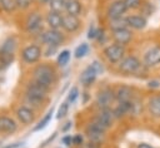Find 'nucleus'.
I'll return each mask as SVG.
<instances>
[{
  "label": "nucleus",
  "mask_w": 160,
  "mask_h": 148,
  "mask_svg": "<svg viewBox=\"0 0 160 148\" xmlns=\"http://www.w3.org/2000/svg\"><path fill=\"white\" fill-rule=\"evenodd\" d=\"M34 0H15V4H16V9L18 10H29L32 5Z\"/></svg>",
  "instance_id": "nucleus-32"
},
{
  "label": "nucleus",
  "mask_w": 160,
  "mask_h": 148,
  "mask_svg": "<svg viewBox=\"0 0 160 148\" xmlns=\"http://www.w3.org/2000/svg\"><path fill=\"white\" fill-rule=\"evenodd\" d=\"M88 53H89V44L81 43L79 46H76V49L74 51V55H75V58L80 59V58H84Z\"/></svg>",
  "instance_id": "nucleus-30"
},
{
  "label": "nucleus",
  "mask_w": 160,
  "mask_h": 148,
  "mask_svg": "<svg viewBox=\"0 0 160 148\" xmlns=\"http://www.w3.org/2000/svg\"><path fill=\"white\" fill-rule=\"evenodd\" d=\"M50 89L45 88L44 85L36 83L35 80H31L26 84V88H25V94L28 95H32V97H38V98H41V99H48V93H49Z\"/></svg>",
  "instance_id": "nucleus-13"
},
{
  "label": "nucleus",
  "mask_w": 160,
  "mask_h": 148,
  "mask_svg": "<svg viewBox=\"0 0 160 148\" xmlns=\"http://www.w3.org/2000/svg\"><path fill=\"white\" fill-rule=\"evenodd\" d=\"M62 18H64V14L49 10L48 14L45 15V23L49 29L60 30L62 28Z\"/></svg>",
  "instance_id": "nucleus-16"
},
{
  "label": "nucleus",
  "mask_w": 160,
  "mask_h": 148,
  "mask_svg": "<svg viewBox=\"0 0 160 148\" xmlns=\"http://www.w3.org/2000/svg\"><path fill=\"white\" fill-rule=\"evenodd\" d=\"M140 68H141V61L135 55L125 56L119 63V70L124 74H135L140 70Z\"/></svg>",
  "instance_id": "nucleus-9"
},
{
  "label": "nucleus",
  "mask_w": 160,
  "mask_h": 148,
  "mask_svg": "<svg viewBox=\"0 0 160 148\" xmlns=\"http://www.w3.org/2000/svg\"><path fill=\"white\" fill-rule=\"evenodd\" d=\"M138 148H154V147L148 143H140V144H138Z\"/></svg>",
  "instance_id": "nucleus-44"
},
{
  "label": "nucleus",
  "mask_w": 160,
  "mask_h": 148,
  "mask_svg": "<svg viewBox=\"0 0 160 148\" xmlns=\"http://www.w3.org/2000/svg\"><path fill=\"white\" fill-rule=\"evenodd\" d=\"M114 119H115V117H114L112 109L108 108V109H99V112L96 113V115L94 118V122H96L98 124H100L102 128H105L108 130L109 128H111Z\"/></svg>",
  "instance_id": "nucleus-12"
},
{
  "label": "nucleus",
  "mask_w": 160,
  "mask_h": 148,
  "mask_svg": "<svg viewBox=\"0 0 160 148\" xmlns=\"http://www.w3.org/2000/svg\"><path fill=\"white\" fill-rule=\"evenodd\" d=\"M70 58H71V53H70L69 50H66V49H65V50H61V51L58 54L56 63H58L59 66H65V65L69 63Z\"/></svg>",
  "instance_id": "nucleus-29"
},
{
  "label": "nucleus",
  "mask_w": 160,
  "mask_h": 148,
  "mask_svg": "<svg viewBox=\"0 0 160 148\" xmlns=\"http://www.w3.org/2000/svg\"><path fill=\"white\" fill-rule=\"evenodd\" d=\"M72 144L76 145V147H82L84 145V137H82V134L78 133V134L72 135Z\"/></svg>",
  "instance_id": "nucleus-36"
},
{
  "label": "nucleus",
  "mask_w": 160,
  "mask_h": 148,
  "mask_svg": "<svg viewBox=\"0 0 160 148\" xmlns=\"http://www.w3.org/2000/svg\"><path fill=\"white\" fill-rule=\"evenodd\" d=\"M101 145L99 144H95V143H91V142H88L86 144H84L82 147H79V148H100Z\"/></svg>",
  "instance_id": "nucleus-42"
},
{
  "label": "nucleus",
  "mask_w": 160,
  "mask_h": 148,
  "mask_svg": "<svg viewBox=\"0 0 160 148\" xmlns=\"http://www.w3.org/2000/svg\"><path fill=\"white\" fill-rule=\"evenodd\" d=\"M128 10H134V9H138L140 8L142 4H141V0H124Z\"/></svg>",
  "instance_id": "nucleus-35"
},
{
  "label": "nucleus",
  "mask_w": 160,
  "mask_h": 148,
  "mask_svg": "<svg viewBox=\"0 0 160 148\" xmlns=\"http://www.w3.org/2000/svg\"><path fill=\"white\" fill-rule=\"evenodd\" d=\"M62 144H65L66 147H70L72 144V135L71 134H68V135H64L62 137Z\"/></svg>",
  "instance_id": "nucleus-40"
},
{
  "label": "nucleus",
  "mask_w": 160,
  "mask_h": 148,
  "mask_svg": "<svg viewBox=\"0 0 160 148\" xmlns=\"http://www.w3.org/2000/svg\"><path fill=\"white\" fill-rule=\"evenodd\" d=\"M36 1H38V3L40 4V5H48L50 0H36Z\"/></svg>",
  "instance_id": "nucleus-45"
},
{
  "label": "nucleus",
  "mask_w": 160,
  "mask_h": 148,
  "mask_svg": "<svg viewBox=\"0 0 160 148\" xmlns=\"http://www.w3.org/2000/svg\"><path fill=\"white\" fill-rule=\"evenodd\" d=\"M128 11V8L124 3V0H115L112 1L108 9H106V16L109 20L111 19H119V18H124L125 13Z\"/></svg>",
  "instance_id": "nucleus-11"
},
{
  "label": "nucleus",
  "mask_w": 160,
  "mask_h": 148,
  "mask_svg": "<svg viewBox=\"0 0 160 148\" xmlns=\"http://www.w3.org/2000/svg\"><path fill=\"white\" fill-rule=\"evenodd\" d=\"M98 34H99V29H98L96 26L91 25V26L89 28V31H88V38L91 39V40H94V39H96Z\"/></svg>",
  "instance_id": "nucleus-37"
},
{
  "label": "nucleus",
  "mask_w": 160,
  "mask_h": 148,
  "mask_svg": "<svg viewBox=\"0 0 160 148\" xmlns=\"http://www.w3.org/2000/svg\"><path fill=\"white\" fill-rule=\"evenodd\" d=\"M79 97V89L78 87H72L70 90H69V94H68V103H74Z\"/></svg>",
  "instance_id": "nucleus-34"
},
{
  "label": "nucleus",
  "mask_w": 160,
  "mask_h": 148,
  "mask_svg": "<svg viewBox=\"0 0 160 148\" xmlns=\"http://www.w3.org/2000/svg\"><path fill=\"white\" fill-rule=\"evenodd\" d=\"M68 112H69V103H68V102L61 103V104L59 105V108H58V112H56V119H62V118H65L66 114H68Z\"/></svg>",
  "instance_id": "nucleus-31"
},
{
  "label": "nucleus",
  "mask_w": 160,
  "mask_h": 148,
  "mask_svg": "<svg viewBox=\"0 0 160 148\" xmlns=\"http://www.w3.org/2000/svg\"><path fill=\"white\" fill-rule=\"evenodd\" d=\"M126 21H128V26L135 30H141L148 24V20L144 15H129L126 16Z\"/></svg>",
  "instance_id": "nucleus-20"
},
{
  "label": "nucleus",
  "mask_w": 160,
  "mask_h": 148,
  "mask_svg": "<svg viewBox=\"0 0 160 148\" xmlns=\"http://www.w3.org/2000/svg\"><path fill=\"white\" fill-rule=\"evenodd\" d=\"M18 49V39L11 35L8 36L0 45V69H6L14 61L15 51Z\"/></svg>",
  "instance_id": "nucleus-2"
},
{
  "label": "nucleus",
  "mask_w": 160,
  "mask_h": 148,
  "mask_svg": "<svg viewBox=\"0 0 160 148\" xmlns=\"http://www.w3.org/2000/svg\"><path fill=\"white\" fill-rule=\"evenodd\" d=\"M131 100H132V99H131ZM131 100H130V102H131ZM130 102H126V103H118L116 107H114L112 113H114L115 119H119V118H122V117L130 114Z\"/></svg>",
  "instance_id": "nucleus-23"
},
{
  "label": "nucleus",
  "mask_w": 160,
  "mask_h": 148,
  "mask_svg": "<svg viewBox=\"0 0 160 148\" xmlns=\"http://www.w3.org/2000/svg\"><path fill=\"white\" fill-rule=\"evenodd\" d=\"M55 138H56V133H52V135H50V137H49L46 140H44V142L40 144V148H44V147H46V145H48L49 143H51V142H52Z\"/></svg>",
  "instance_id": "nucleus-41"
},
{
  "label": "nucleus",
  "mask_w": 160,
  "mask_h": 148,
  "mask_svg": "<svg viewBox=\"0 0 160 148\" xmlns=\"http://www.w3.org/2000/svg\"><path fill=\"white\" fill-rule=\"evenodd\" d=\"M44 20L42 15L39 11H30L24 21V29L30 35H39L44 30Z\"/></svg>",
  "instance_id": "nucleus-3"
},
{
  "label": "nucleus",
  "mask_w": 160,
  "mask_h": 148,
  "mask_svg": "<svg viewBox=\"0 0 160 148\" xmlns=\"http://www.w3.org/2000/svg\"><path fill=\"white\" fill-rule=\"evenodd\" d=\"M148 108L149 112L152 117L155 118H160V95H154L149 99L148 103Z\"/></svg>",
  "instance_id": "nucleus-24"
},
{
  "label": "nucleus",
  "mask_w": 160,
  "mask_h": 148,
  "mask_svg": "<svg viewBox=\"0 0 160 148\" xmlns=\"http://www.w3.org/2000/svg\"><path fill=\"white\" fill-rule=\"evenodd\" d=\"M144 64L146 66H155L160 64V45H155L145 53Z\"/></svg>",
  "instance_id": "nucleus-17"
},
{
  "label": "nucleus",
  "mask_w": 160,
  "mask_h": 148,
  "mask_svg": "<svg viewBox=\"0 0 160 148\" xmlns=\"http://www.w3.org/2000/svg\"><path fill=\"white\" fill-rule=\"evenodd\" d=\"M58 49L59 46H55V45H42V56L45 58L52 56L58 51Z\"/></svg>",
  "instance_id": "nucleus-33"
},
{
  "label": "nucleus",
  "mask_w": 160,
  "mask_h": 148,
  "mask_svg": "<svg viewBox=\"0 0 160 148\" xmlns=\"http://www.w3.org/2000/svg\"><path fill=\"white\" fill-rule=\"evenodd\" d=\"M81 25V21L79 19V16H75V15H70V14H64V18H62V30L66 31V33H75L79 30Z\"/></svg>",
  "instance_id": "nucleus-15"
},
{
  "label": "nucleus",
  "mask_w": 160,
  "mask_h": 148,
  "mask_svg": "<svg viewBox=\"0 0 160 148\" xmlns=\"http://www.w3.org/2000/svg\"><path fill=\"white\" fill-rule=\"evenodd\" d=\"M71 127H72V123L69 120V122H66V123H65V125L62 127V129H61V130H62V132H68V130H69Z\"/></svg>",
  "instance_id": "nucleus-43"
},
{
  "label": "nucleus",
  "mask_w": 160,
  "mask_h": 148,
  "mask_svg": "<svg viewBox=\"0 0 160 148\" xmlns=\"http://www.w3.org/2000/svg\"><path fill=\"white\" fill-rule=\"evenodd\" d=\"M52 114H54V108H51L45 115H44V118L32 128V132H39V130H41V129H44L46 125H48V123L51 120V117H52Z\"/></svg>",
  "instance_id": "nucleus-26"
},
{
  "label": "nucleus",
  "mask_w": 160,
  "mask_h": 148,
  "mask_svg": "<svg viewBox=\"0 0 160 148\" xmlns=\"http://www.w3.org/2000/svg\"><path fill=\"white\" fill-rule=\"evenodd\" d=\"M1 148H25V142H15V143H10L6 144Z\"/></svg>",
  "instance_id": "nucleus-39"
},
{
  "label": "nucleus",
  "mask_w": 160,
  "mask_h": 148,
  "mask_svg": "<svg viewBox=\"0 0 160 148\" xmlns=\"http://www.w3.org/2000/svg\"><path fill=\"white\" fill-rule=\"evenodd\" d=\"M109 28L111 29V31L119 30V29H124V28H129L128 26L126 18H119V19H111V20H109Z\"/></svg>",
  "instance_id": "nucleus-25"
},
{
  "label": "nucleus",
  "mask_w": 160,
  "mask_h": 148,
  "mask_svg": "<svg viewBox=\"0 0 160 148\" xmlns=\"http://www.w3.org/2000/svg\"><path fill=\"white\" fill-rule=\"evenodd\" d=\"M114 92H115V98L118 103H126L134 99L132 89L128 85H119Z\"/></svg>",
  "instance_id": "nucleus-19"
},
{
  "label": "nucleus",
  "mask_w": 160,
  "mask_h": 148,
  "mask_svg": "<svg viewBox=\"0 0 160 148\" xmlns=\"http://www.w3.org/2000/svg\"><path fill=\"white\" fill-rule=\"evenodd\" d=\"M48 5H49L51 11H56V13H61L62 14L65 11L66 0H50Z\"/></svg>",
  "instance_id": "nucleus-27"
},
{
  "label": "nucleus",
  "mask_w": 160,
  "mask_h": 148,
  "mask_svg": "<svg viewBox=\"0 0 160 148\" xmlns=\"http://www.w3.org/2000/svg\"><path fill=\"white\" fill-rule=\"evenodd\" d=\"M41 56H42V48L36 43H32V44L24 46L21 49V54H20L22 63L26 65L36 64L41 59Z\"/></svg>",
  "instance_id": "nucleus-5"
},
{
  "label": "nucleus",
  "mask_w": 160,
  "mask_h": 148,
  "mask_svg": "<svg viewBox=\"0 0 160 148\" xmlns=\"http://www.w3.org/2000/svg\"><path fill=\"white\" fill-rule=\"evenodd\" d=\"M102 53L104 56L108 59V61H110L111 64H119L125 58V46L118 43H112L106 45Z\"/></svg>",
  "instance_id": "nucleus-7"
},
{
  "label": "nucleus",
  "mask_w": 160,
  "mask_h": 148,
  "mask_svg": "<svg viewBox=\"0 0 160 148\" xmlns=\"http://www.w3.org/2000/svg\"><path fill=\"white\" fill-rule=\"evenodd\" d=\"M56 79H58L56 70L49 63L38 64L32 69V80L44 85L48 89H51V87L56 83Z\"/></svg>",
  "instance_id": "nucleus-1"
},
{
  "label": "nucleus",
  "mask_w": 160,
  "mask_h": 148,
  "mask_svg": "<svg viewBox=\"0 0 160 148\" xmlns=\"http://www.w3.org/2000/svg\"><path fill=\"white\" fill-rule=\"evenodd\" d=\"M0 10L8 14L14 13L15 10H18L15 0H0Z\"/></svg>",
  "instance_id": "nucleus-28"
},
{
  "label": "nucleus",
  "mask_w": 160,
  "mask_h": 148,
  "mask_svg": "<svg viewBox=\"0 0 160 148\" xmlns=\"http://www.w3.org/2000/svg\"><path fill=\"white\" fill-rule=\"evenodd\" d=\"M98 77V73L94 70V68L91 65H89L80 75V82L84 87H90L91 84H94L95 79Z\"/></svg>",
  "instance_id": "nucleus-21"
},
{
  "label": "nucleus",
  "mask_w": 160,
  "mask_h": 148,
  "mask_svg": "<svg viewBox=\"0 0 160 148\" xmlns=\"http://www.w3.org/2000/svg\"><path fill=\"white\" fill-rule=\"evenodd\" d=\"M105 133H106V129L102 128L100 124H98L96 122H90L86 128H85V135L88 138L89 142L91 143H95V144H99L101 145L105 140Z\"/></svg>",
  "instance_id": "nucleus-6"
},
{
  "label": "nucleus",
  "mask_w": 160,
  "mask_h": 148,
  "mask_svg": "<svg viewBox=\"0 0 160 148\" xmlns=\"http://www.w3.org/2000/svg\"><path fill=\"white\" fill-rule=\"evenodd\" d=\"M91 66L94 68V70H95L98 74H102V73H104V70H105V69H104V65H102L99 60H94V61H92V64H91Z\"/></svg>",
  "instance_id": "nucleus-38"
},
{
  "label": "nucleus",
  "mask_w": 160,
  "mask_h": 148,
  "mask_svg": "<svg viewBox=\"0 0 160 148\" xmlns=\"http://www.w3.org/2000/svg\"><path fill=\"white\" fill-rule=\"evenodd\" d=\"M15 115L19 123L24 124V125H30L34 123L35 119V112L31 107L26 105V104H21L15 109Z\"/></svg>",
  "instance_id": "nucleus-10"
},
{
  "label": "nucleus",
  "mask_w": 160,
  "mask_h": 148,
  "mask_svg": "<svg viewBox=\"0 0 160 148\" xmlns=\"http://www.w3.org/2000/svg\"><path fill=\"white\" fill-rule=\"evenodd\" d=\"M39 41L42 45H55V46H60L61 44H64L65 41V35L61 33V30H56V29H45L42 30L39 35H38Z\"/></svg>",
  "instance_id": "nucleus-4"
},
{
  "label": "nucleus",
  "mask_w": 160,
  "mask_h": 148,
  "mask_svg": "<svg viewBox=\"0 0 160 148\" xmlns=\"http://www.w3.org/2000/svg\"><path fill=\"white\" fill-rule=\"evenodd\" d=\"M18 122L9 115H0V133L11 135L18 130Z\"/></svg>",
  "instance_id": "nucleus-14"
},
{
  "label": "nucleus",
  "mask_w": 160,
  "mask_h": 148,
  "mask_svg": "<svg viewBox=\"0 0 160 148\" xmlns=\"http://www.w3.org/2000/svg\"><path fill=\"white\" fill-rule=\"evenodd\" d=\"M81 11H82V4L79 0H66V6H65L66 14L79 16Z\"/></svg>",
  "instance_id": "nucleus-22"
},
{
  "label": "nucleus",
  "mask_w": 160,
  "mask_h": 148,
  "mask_svg": "<svg viewBox=\"0 0 160 148\" xmlns=\"http://www.w3.org/2000/svg\"><path fill=\"white\" fill-rule=\"evenodd\" d=\"M2 80H4V79H2V77H1V74H0V87H1V84H2Z\"/></svg>",
  "instance_id": "nucleus-46"
},
{
  "label": "nucleus",
  "mask_w": 160,
  "mask_h": 148,
  "mask_svg": "<svg viewBox=\"0 0 160 148\" xmlns=\"http://www.w3.org/2000/svg\"><path fill=\"white\" fill-rule=\"evenodd\" d=\"M112 39L115 43L120 44V45H128L131 39H132V33L129 28H124V29H119V30H114L112 31Z\"/></svg>",
  "instance_id": "nucleus-18"
},
{
  "label": "nucleus",
  "mask_w": 160,
  "mask_h": 148,
  "mask_svg": "<svg viewBox=\"0 0 160 148\" xmlns=\"http://www.w3.org/2000/svg\"><path fill=\"white\" fill-rule=\"evenodd\" d=\"M114 102H116L115 92L111 88H109V87H105L101 90H99V93L96 95V99H95V103H96V105H98L99 109L111 108V105L114 104Z\"/></svg>",
  "instance_id": "nucleus-8"
}]
</instances>
